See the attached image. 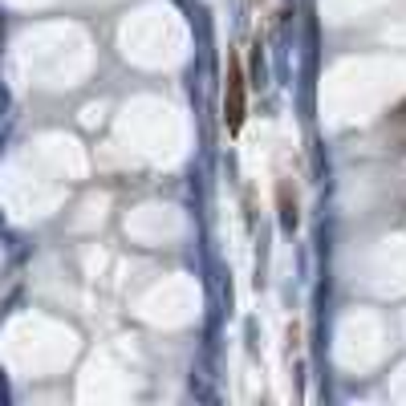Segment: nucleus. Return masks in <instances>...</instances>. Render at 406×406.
<instances>
[{"instance_id":"1","label":"nucleus","mask_w":406,"mask_h":406,"mask_svg":"<svg viewBox=\"0 0 406 406\" xmlns=\"http://www.w3.org/2000/svg\"><path fill=\"white\" fill-rule=\"evenodd\" d=\"M244 118H248V81H244L240 57L232 53V61H228V90H224V122H228L232 134H240Z\"/></svg>"}]
</instances>
